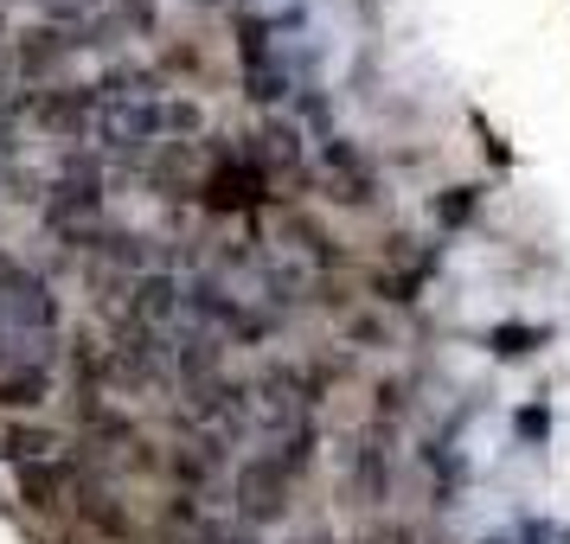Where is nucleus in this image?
Masks as SVG:
<instances>
[{"instance_id": "2", "label": "nucleus", "mask_w": 570, "mask_h": 544, "mask_svg": "<svg viewBox=\"0 0 570 544\" xmlns=\"http://www.w3.org/2000/svg\"><path fill=\"white\" fill-rule=\"evenodd\" d=\"M7 46H13V32H7V13H0V52H7Z\"/></svg>"}, {"instance_id": "1", "label": "nucleus", "mask_w": 570, "mask_h": 544, "mask_svg": "<svg viewBox=\"0 0 570 544\" xmlns=\"http://www.w3.org/2000/svg\"><path fill=\"white\" fill-rule=\"evenodd\" d=\"M263 192H269V167L257 155H218L199 180V199L212 211H250Z\"/></svg>"}]
</instances>
